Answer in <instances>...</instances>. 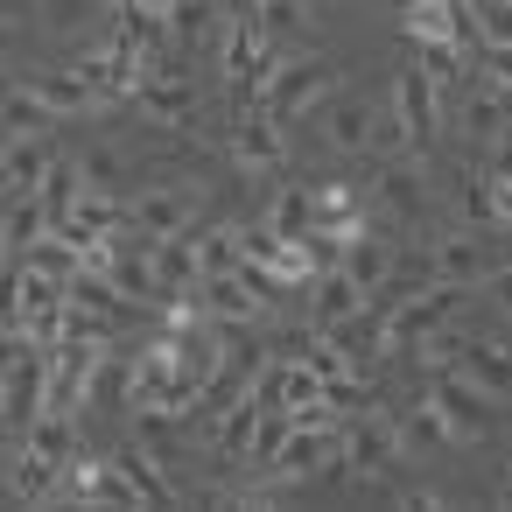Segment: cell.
Returning a JSON list of instances; mask_svg holds the SVG:
<instances>
[{
    "label": "cell",
    "mask_w": 512,
    "mask_h": 512,
    "mask_svg": "<svg viewBox=\"0 0 512 512\" xmlns=\"http://www.w3.org/2000/svg\"><path fill=\"white\" fill-rule=\"evenodd\" d=\"M36 15H43V29H99L106 0H36Z\"/></svg>",
    "instance_id": "obj_20"
},
{
    "label": "cell",
    "mask_w": 512,
    "mask_h": 512,
    "mask_svg": "<svg viewBox=\"0 0 512 512\" xmlns=\"http://www.w3.org/2000/svg\"><path fill=\"white\" fill-rule=\"evenodd\" d=\"M197 274H204V281H211V274H239V232L197 239Z\"/></svg>",
    "instance_id": "obj_21"
},
{
    "label": "cell",
    "mask_w": 512,
    "mask_h": 512,
    "mask_svg": "<svg viewBox=\"0 0 512 512\" xmlns=\"http://www.w3.org/2000/svg\"><path fill=\"white\" fill-rule=\"evenodd\" d=\"M393 463H400V428L386 414L344 421V477H386Z\"/></svg>",
    "instance_id": "obj_1"
},
{
    "label": "cell",
    "mask_w": 512,
    "mask_h": 512,
    "mask_svg": "<svg viewBox=\"0 0 512 512\" xmlns=\"http://www.w3.org/2000/svg\"><path fill=\"white\" fill-rule=\"evenodd\" d=\"M484 295H491V302L512 316V267H484Z\"/></svg>",
    "instance_id": "obj_29"
},
{
    "label": "cell",
    "mask_w": 512,
    "mask_h": 512,
    "mask_svg": "<svg viewBox=\"0 0 512 512\" xmlns=\"http://www.w3.org/2000/svg\"><path fill=\"white\" fill-rule=\"evenodd\" d=\"M456 365H463V379H470L477 393L512 400V351H505V344H456Z\"/></svg>",
    "instance_id": "obj_8"
},
{
    "label": "cell",
    "mask_w": 512,
    "mask_h": 512,
    "mask_svg": "<svg viewBox=\"0 0 512 512\" xmlns=\"http://www.w3.org/2000/svg\"><path fill=\"white\" fill-rule=\"evenodd\" d=\"M141 99H148L162 120H190V113H197V92H190L183 78H176V85H141Z\"/></svg>",
    "instance_id": "obj_23"
},
{
    "label": "cell",
    "mask_w": 512,
    "mask_h": 512,
    "mask_svg": "<svg viewBox=\"0 0 512 512\" xmlns=\"http://www.w3.org/2000/svg\"><path fill=\"white\" fill-rule=\"evenodd\" d=\"M491 148H498V176H505V183H512V127H505V134H498V141H491Z\"/></svg>",
    "instance_id": "obj_31"
},
{
    "label": "cell",
    "mask_w": 512,
    "mask_h": 512,
    "mask_svg": "<svg viewBox=\"0 0 512 512\" xmlns=\"http://www.w3.org/2000/svg\"><path fill=\"white\" fill-rule=\"evenodd\" d=\"M50 232V211H43V197H8V211H0V239H8L15 253L22 246H36Z\"/></svg>",
    "instance_id": "obj_16"
},
{
    "label": "cell",
    "mask_w": 512,
    "mask_h": 512,
    "mask_svg": "<svg viewBox=\"0 0 512 512\" xmlns=\"http://www.w3.org/2000/svg\"><path fill=\"white\" fill-rule=\"evenodd\" d=\"M148 260H155V288L162 295H183V288L204 281L197 274V246H183V232L176 239H148Z\"/></svg>",
    "instance_id": "obj_11"
},
{
    "label": "cell",
    "mask_w": 512,
    "mask_h": 512,
    "mask_svg": "<svg viewBox=\"0 0 512 512\" xmlns=\"http://www.w3.org/2000/svg\"><path fill=\"white\" fill-rule=\"evenodd\" d=\"M323 78H330V64H316V57H295V64H281L274 78H267V113L274 120H295L316 92H323Z\"/></svg>",
    "instance_id": "obj_3"
},
{
    "label": "cell",
    "mask_w": 512,
    "mask_h": 512,
    "mask_svg": "<svg viewBox=\"0 0 512 512\" xmlns=\"http://www.w3.org/2000/svg\"><path fill=\"white\" fill-rule=\"evenodd\" d=\"M484 267H491V260H484V246H477V239H442L428 274H435V281H456V288H470V281H484Z\"/></svg>",
    "instance_id": "obj_14"
},
{
    "label": "cell",
    "mask_w": 512,
    "mask_h": 512,
    "mask_svg": "<svg viewBox=\"0 0 512 512\" xmlns=\"http://www.w3.org/2000/svg\"><path fill=\"white\" fill-rule=\"evenodd\" d=\"M484 85H498V92H512V36H498V43H484Z\"/></svg>",
    "instance_id": "obj_25"
},
{
    "label": "cell",
    "mask_w": 512,
    "mask_h": 512,
    "mask_svg": "<svg viewBox=\"0 0 512 512\" xmlns=\"http://www.w3.org/2000/svg\"><path fill=\"white\" fill-rule=\"evenodd\" d=\"M113 288H120V302H148V295H162L155 288V260H148V239L141 246H120V232H113V260L99 267Z\"/></svg>",
    "instance_id": "obj_7"
},
{
    "label": "cell",
    "mask_w": 512,
    "mask_h": 512,
    "mask_svg": "<svg viewBox=\"0 0 512 512\" xmlns=\"http://www.w3.org/2000/svg\"><path fill=\"white\" fill-rule=\"evenodd\" d=\"M190 211H197L190 190H148L127 218L141 225V239H176V232H190Z\"/></svg>",
    "instance_id": "obj_5"
},
{
    "label": "cell",
    "mask_w": 512,
    "mask_h": 512,
    "mask_svg": "<svg viewBox=\"0 0 512 512\" xmlns=\"http://www.w3.org/2000/svg\"><path fill=\"white\" fill-rule=\"evenodd\" d=\"M274 134H281V120H274V113H253V120L239 127L232 155H239V162H274V155H281V141H274Z\"/></svg>",
    "instance_id": "obj_19"
},
{
    "label": "cell",
    "mask_w": 512,
    "mask_h": 512,
    "mask_svg": "<svg viewBox=\"0 0 512 512\" xmlns=\"http://www.w3.org/2000/svg\"><path fill=\"white\" fill-rule=\"evenodd\" d=\"M309 218H316V211H309L302 197H288V204H274V218H267V225H274L281 239H302V232H309Z\"/></svg>",
    "instance_id": "obj_26"
},
{
    "label": "cell",
    "mask_w": 512,
    "mask_h": 512,
    "mask_svg": "<svg viewBox=\"0 0 512 512\" xmlns=\"http://www.w3.org/2000/svg\"><path fill=\"white\" fill-rule=\"evenodd\" d=\"M22 253H29V267H36V274H50V281H71V274L85 267V253H78L64 232H43V239H36V246H22Z\"/></svg>",
    "instance_id": "obj_18"
},
{
    "label": "cell",
    "mask_w": 512,
    "mask_h": 512,
    "mask_svg": "<svg viewBox=\"0 0 512 512\" xmlns=\"http://www.w3.org/2000/svg\"><path fill=\"white\" fill-rule=\"evenodd\" d=\"M309 211H316V218H323V225H337V218H351V190H344V183H323V190H316V204H309Z\"/></svg>",
    "instance_id": "obj_27"
},
{
    "label": "cell",
    "mask_w": 512,
    "mask_h": 512,
    "mask_svg": "<svg viewBox=\"0 0 512 512\" xmlns=\"http://www.w3.org/2000/svg\"><path fill=\"white\" fill-rule=\"evenodd\" d=\"M260 29H267V36L302 29V0H267V8H260Z\"/></svg>",
    "instance_id": "obj_28"
},
{
    "label": "cell",
    "mask_w": 512,
    "mask_h": 512,
    "mask_svg": "<svg viewBox=\"0 0 512 512\" xmlns=\"http://www.w3.org/2000/svg\"><path fill=\"white\" fill-rule=\"evenodd\" d=\"M393 428H400V456H428V449L456 442V435H449V414H442L435 400H421V407H414L407 421H393Z\"/></svg>",
    "instance_id": "obj_13"
},
{
    "label": "cell",
    "mask_w": 512,
    "mask_h": 512,
    "mask_svg": "<svg viewBox=\"0 0 512 512\" xmlns=\"http://www.w3.org/2000/svg\"><path fill=\"white\" fill-rule=\"evenodd\" d=\"M512 127V92H498V85H484L470 106H463V134L470 141H498Z\"/></svg>",
    "instance_id": "obj_15"
},
{
    "label": "cell",
    "mask_w": 512,
    "mask_h": 512,
    "mask_svg": "<svg viewBox=\"0 0 512 512\" xmlns=\"http://www.w3.org/2000/svg\"><path fill=\"white\" fill-rule=\"evenodd\" d=\"M8 50H15V29H8V22H0V57H8Z\"/></svg>",
    "instance_id": "obj_32"
},
{
    "label": "cell",
    "mask_w": 512,
    "mask_h": 512,
    "mask_svg": "<svg viewBox=\"0 0 512 512\" xmlns=\"http://www.w3.org/2000/svg\"><path fill=\"white\" fill-rule=\"evenodd\" d=\"M379 190H386V204H393V211H414V204H421V176H414V169H386V176H379Z\"/></svg>",
    "instance_id": "obj_24"
},
{
    "label": "cell",
    "mask_w": 512,
    "mask_h": 512,
    "mask_svg": "<svg viewBox=\"0 0 512 512\" xmlns=\"http://www.w3.org/2000/svg\"><path fill=\"white\" fill-rule=\"evenodd\" d=\"M491 218H498V225H505V232H512V183H505V176H498V183H491Z\"/></svg>",
    "instance_id": "obj_30"
},
{
    "label": "cell",
    "mask_w": 512,
    "mask_h": 512,
    "mask_svg": "<svg viewBox=\"0 0 512 512\" xmlns=\"http://www.w3.org/2000/svg\"><path fill=\"white\" fill-rule=\"evenodd\" d=\"M365 309V288L344 274V267H330L323 281H316V330H337L344 316H358Z\"/></svg>",
    "instance_id": "obj_12"
},
{
    "label": "cell",
    "mask_w": 512,
    "mask_h": 512,
    "mask_svg": "<svg viewBox=\"0 0 512 512\" xmlns=\"http://www.w3.org/2000/svg\"><path fill=\"white\" fill-rule=\"evenodd\" d=\"M323 127H330V141H337V148H372V134H379V113H372V99L344 92V99H330Z\"/></svg>",
    "instance_id": "obj_10"
},
{
    "label": "cell",
    "mask_w": 512,
    "mask_h": 512,
    "mask_svg": "<svg viewBox=\"0 0 512 512\" xmlns=\"http://www.w3.org/2000/svg\"><path fill=\"white\" fill-rule=\"evenodd\" d=\"M435 407L449 414V435H463V442H470V435H484L491 393H477L470 379H442V386H435Z\"/></svg>",
    "instance_id": "obj_9"
},
{
    "label": "cell",
    "mask_w": 512,
    "mask_h": 512,
    "mask_svg": "<svg viewBox=\"0 0 512 512\" xmlns=\"http://www.w3.org/2000/svg\"><path fill=\"white\" fill-rule=\"evenodd\" d=\"M435 78L428 71H400V92H393V120H400V141H414V148H428L435 141V127H442V106H435Z\"/></svg>",
    "instance_id": "obj_2"
},
{
    "label": "cell",
    "mask_w": 512,
    "mask_h": 512,
    "mask_svg": "<svg viewBox=\"0 0 512 512\" xmlns=\"http://www.w3.org/2000/svg\"><path fill=\"white\" fill-rule=\"evenodd\" d=\"M29 92H36L50 113H85V106H92V85H85L78 71H43V78H29Z\"/></svg>",
    "instance_id": "obj_17"
},
{
    "label": "cell",
    "mask_w": 512,
    "mask_h": 512,
    "mask_svg": "<svg viewBox=\"0 0 512 512\" xmlns=\"http://www.w3.org/2000/svg\"><path fill=\"white\" fill-rule=\"evenodd\" d=\"M85 85H92V99H113V92H141V57L134 50H99V57H78L71 64Z\"/></svg>",
    "instance_id": "obj_6"
},
{
    "label": "cell",
    "mask_w": 512,
    "mask_h": 512,
    "mask_svg": "<svg viewBox=\"0 0 512 512\" xmlns=\"http://www.w3.org/2000/svg\"><path fill=\"white\" fill-rule=\"evenodd\" d=\"M50 162L57 155L43 148V134H8V148H0V190H8V197H36Z\"/></svg>",
    "instance_id": "obj_4"
},
{
    "label": "cell",
    "mask_w": 512,
    "mask_h": 512,
    "mask_svg": "<svg viewBox=\"0 0 512 512\" xmlns=\"http://www.w3.org/2000/svg\"><path fill=\"white\" fill-rule=\"evenodd\" d=\"M344 274H351V281H358V288H365V295H372V288H379V281H386V274H393V267H386V253H379V246H372V239H358V246H351V253H344Z\"/></svg>",
    "instance_id": "obj_22"
}]
</instances>
